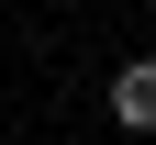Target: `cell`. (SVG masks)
<instances>
[{
	"mask_svg": "<svg viewBox=\"0 0 156 145\" xmlns=\"http://www.w3.org/2000/svg\"><path fill=\"white\" fill-rule=\"evenodd\" d=\"M112 123L123 134H156V56H123L112 67Z\"/></svg>",
	"mask_w": 156,
	"mask_h": 145,
	"instance_id": "obj_1",
	"label": "cell"
}]
</instances>
